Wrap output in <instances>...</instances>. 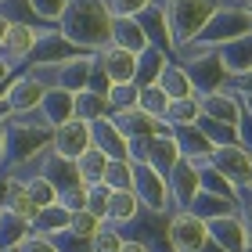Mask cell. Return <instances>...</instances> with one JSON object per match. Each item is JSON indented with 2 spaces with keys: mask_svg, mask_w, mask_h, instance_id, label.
<instances>
[{
  "mask_svg": "<svg viewBox=\"0 0 252 252\" xmlns=\"http://www.w3.org/2000/svg\"><path fill=\"white\" fill-rule=\"evenodd\" d=\"M58 32L83 54H97L112 43V11L105 0H72L58 22Z\"/></svg>",
  "mask_w": 252,
  "mask_h": 252,
  "instance_id": "cell-1",
  "label": "cell"
},
{
  "mask_svg": "<svg viewBox=\"0 0 252 252\" xmlns=\"http://www.w3.org/2000/svg\"><path fill=\"white\" fill-rule=\"evenodd\" d=\"M51 126L36 112L32 116H11L7 119V158L11 166H29L40 162V155L51 148Z\"/></svg>",
  "mask_w": 252,
  "mask_h": 252,
  "instance_id": "cell-2",
  "label": "cell"
},
{
  "mask_svg": "<svg viewBox=\"0 0 252 252\" xmlns=\"http://www.w3.org/2000/svg\"><path fill=\"white\" fill-rule=\"evenodd\" d=\"M223 0H166V22H169V32H173V43L177 51L191 47L198 40V32L205 29V22L216 15Z\"/></svg>",
  "mask_w": 252,
  "mask_h": 252,
  "instance_id": "cell-3",
  "label": "cell"
},
{
  "mask_svg": "<svg viewBox=\"0 0 252 252\" xmlns=\"http://www.w3.org/2000/svg\"><path fill=\"white\" fill-rule=\"evenodd\" d=\"M173 62H180V68L188 72V79H191V87H194V94H213V90H223L227 83H231V76H227V68H223V62H220V51H213V47H184L180 51V58H173Z\"/></svg>",
  "mask_w": 252,
  "mask_h": 252,
  "instance_id": "cell-4",
  "label": "cell"
},
{
  "mask_svg": "<svg viewBox=\"0 0 252 252\" xmlns=\"http://www.w3.org/2000/svg\"><path fill=\"white\" fill-rule=\"evenodd\" d=\"M245 32H252V18L242 15L234 4H220L216 7V15L205 22V29L198 32V40H194V47H223V43H231L238 36H245Z\"/></svg>",
  "mask_w": 252,
  "mask_h": 252,
  "instance_id": "cell-5",
  "label": "cell"
},
{
  "mask_svg": "<svg viewBox=\"0 0 252 252\" xmlns=\"http://www.w3.org/2000/svg\"><path fill=\"white\" fill-rule=\"evenodd\" d=\"M130 162H133V194H137V202H141V209L169 216V213H173V198H169L166 177L155 173L152 166L137 162V158H130Z\"/></svg>",
  "mask_w": 252,
  "mask_h": 252,
  "instance_id": "cell-6",
  "label": "cell"
},
{
  "mask_svg": "<svg viewBox=\"0 0 252 252\" xmlns=\"http://www.w3.org/2000/svg\"><path fill=\"white\" fill-rule=\"evenodd\" d=\"M216 173H220L227 184H231L238 194L252 191V155L242 144H227V148H213V155L205 158Z\"/></svg>",
  "mask_w": 252,
  "mask_h": 252,
  "instance_id": "cell-7",
  "label": "cell"
},
{
  "mask_svg": "<svg viewBox=\"0 0 252 252\" xmlns=\"http://www.w3.org/2000/svg\"><path fill=\"white\" fill-rule=\"evenodd\" d=\"M166 242L173 252H202L209 245V231L198 216H191L188 209H177L166 220Z\"/></svg>",
  "mask_w": 252,
  "mask_h": 252,
  "instance_id": "cell-8",
  "label": "cell"
},
{
  "mask_svg": "<svg viewBox=\"0 0 252 252\" xmlns=\"http://www.w3.org/2000/svg\"><path fill=\"white\" fill-rule=\"evenodd\" d=\"M130 158L152 166L155 173L169 177V169L180 162V148L173 137H148V141H130Z\"/></svg>",
  "mask_w": 252,
  "mask_h": 252,
  "instance_id": "cell-9",
  "label": "cell"
},
{
  "mask_svg": "<svg viewBox=\"0 0 252 252\" xmlns=\"http://www.w3.org/2000/svg\"><path fill=\"white\" fill-rule=\"evenodd\" d=\"M112 123L116 130L126 137V141H148V137H173V126L166 119H152L144 116L141 108H123V112H112Z\"/></svg>",
  "mask_w": 252,
  "mask_h": 252,
  "instance_id": "cell-10",
  "label": "cell"
},
{
  "mask_svg": "<svg viewBox=\"0 0 252 252\" xmlns=\"http://www.w3.org/2000/svg\"><path fill=\"white\" fill-rule=\"evenodd\" d=\"M79 51L76 43H68L58 29H43L40 32V40H36V47H32V68H58L65 62H72L79 58Z\"/></svg>",
  "mask_w": 252,
  "mask_h": 252,
  "instance_id": "cell-11",
  "label": "cell"
},
{
  "mask_svg": "<svg viewBox=\"0 0 252 252\" xmlns=\"http://www.w3.org/2000/svg\"><path fill=\"white\" fill-rule=\"evenodd\" d=\"M43 94H47V87H43L36 76L22 72L18 79H11V83H7V90H4V105H7L11 116H32V112L40 108Z\"/></svg>",
  "mask_w": 252,
  "mask_h": 252,
  "instance_id": "cell-12",
  "label": "cell"
},
{
  "mask_svg": "<svg viewBox=\"0 0 252 252\" xmlns=\"http://www.w3.org/2000/svg\"><path fill=\"white\" fill-rule=\"evenodd\" d=\"M87 148H90V123L68 119V123H62V126H54V133H51V152H54V155L76 162Z\"/></svg>",
  "mask_w": 252,
  "mask_h": 252,
  "instance_id": "cell-13",
  "label": "cell"
},
{
  "mask_svg": "<svg viewBox=\"0 0 252 252\" xmlns=\"http://www.w3.org/2000/svg\"><path fill=\"white\" fill-rule=\"evenodd\" d=\"M198 108H202L205 119H216V123H223V126H238V123H242V116H245L242 97H238L231 87L213 90V94H202V97H198Z\"/></svg>",
  "mask_w": 252,
  "mask_h": 252,
  "instance_id": "cell-14",
  "label": "cell"
},
{
  "mask_svg": "<svg viewBox=\"0 0 252 252\" xmlns=\"http://www.w3.org/2000/svg\"><path fill=\"white\" fill-rule=\"evenodd\" d=\"M205 231H209V242L223 252H245L252 242H249V231L242 223V216L231 213V216H216V220L205 223Z\"/></svg>",
  "mask_w": 252,
  "mask_h": 252,
  "instance_id": "cell-15",
  "label": "cell"
},
{
  "mask_svg": "<svg viewBox=\"0 0 252 252\" xmlns=\"http://www.w3.org/2000/svg\"><path fill=\"white\" fill-rule=\"evenodd\" d=\"M166 184H169V198H173V213H177V209H188L191 198L202 191V184H198V162L180 158V162L169 169Z\"/></svg>",
  "mask_w": 252,
  "mask_h": 252,
  "instance_id": "cell-16",
  "label": "cell"
},
{
  "mask_svg": "<svg viewBox=\"0 0 252 252\" xmlns=\"http://www.w3.org/2000/svg\"><path fill=\"white\" fill-rule=\"evenodd\" d=\"M40 32H43V29H32V26H18V22H11L7 36H4V43H0V58H4L11 68L22 65V62H29V58H32V47H36V40H40Z\"/></svg>",
  "mask_w": 252,
  "mask_h": 252,
  "instance_id": "cell-17",
  "label": "cell"
},
{
  "mask_svg": "<svg viewBox=\"0 0 252 252\" xmlns=\"http://www.w3.org/2000/svg\"><path fill=\"white\" fill-rule=\"evenodd\" d=\"M137 26H141V32L148 36V47H158L166 54H177V43H173V32H169V22H166V11L152 4L148 11H141L137 15Z\"/></svg>",
  "mask_w": 252,
  "mask_h": 252,
  "instance_id": "cell-18",
  "label": "cell"
},
{
  "mask_svg": "<svg viewBox=\"0 0 252 252\" xmlns=\"http://www.w3.org/2000/svg\"><path fill=\"white\" fill-rule=\"evenodd\" d=\"M40 177L47 180V184L58 191V194L72 191V188H83V184H79V177H76V162H68V158L54 155L51 148L40 155Z\"/></svg>",
  "mask_w": 252,
  "mask_h": 252,
  "instance_id": "cell-19",
  "label": "cell"
},
{
  "mask_svg": "<svg viewBox=\"0 0 252 252\" xmlns=\"http://www.w3.org/2000/svg\"><path fill=\"white\" fill-rule=\"evenodd\" d=\"M90 144H94L97 152H105V158H130V141L116 130L112 116L90 123Z\"/></svg>",
  "mask_w": 252,
  "mask_h": 252,
  "instance_id": "cell-20",
  "label": "cell"
},
{
  "mask_svg": "<svg viewBox=\"0 0 252 252\" xmlns=\"http://www.w3.org/2000/svg\"><path fill=\"white\" fill-rule=\"evenodd\" d=\"M97 65H101V72L108 76V83L116 87V83H133V72H137V54L130 51H123V47H108L105 51H97Z\"/></svg>",
  "mask_w": 252,
  "mask_h": 252,
  "instance_id": "cell-21",
  "label": "cell"
},
{
  "mask_svg": "<svg viewBox=\"0 0 252 252\" xmlns=\"http://www.w3.org/2000/svg\"><path fill=\"white\" fill-rule=\"evenodd\" d=\"M72 105H76V94H68V90H58V87H47V94H43L36 116L43 119L54 130V126H62L72 119Z\"/></svg>",
  "mask_w": 252,
  "mask_h": 252,
  "instance_id": "cell-22",
  "label": "cell"
},
{
  "mask_svg": "<svg viewBox=\"0 0 252 252\" xmlns=\"http://www.w3.org/2000/svg\"><path fill=\"white\" fill-rule=\"evenodd\" d=\"M220 51V62L227 68V76H242V72H252V32H245V36H238L231 43H223Z\"/></svg>",
  "mask_w": 252,
  "mask_h": 252,
  "instance_id": "cell-23",
  "label": "cell"
},
{
  "mask_svg": "<svg viewBox=\"0 0 252 252\" xmlns=\"http://www.w3.org/2000/svg\"><path fill=\"white\" fill-rule=\"evenodd\" d=\"M173 141L180 148V158H191V162H205L213 155V144L198 126H177L173 130Z\"/></svg>",
  "mask_w": 252,
  "mask_h": 252,
  "instance_id": "cell-24",
  "label": "cell"
},
{
  "mask_svg": "<svg viewBox=\"0 0 252 252\" xmlns=\"http://www.w3.org/2000/svg\"><path fill=\"white\" fill-rule=\"evenodd\" d=\"M173 62V54L158 51V47H144L141 54H137V72H133V83L137 87H152L158 83V76H162V68Z\"/></svg>",
  "mask_w": 252,
  "mask_h": 252,
  "instance_id": "cell-25",
  "label": "cell"
},
{
  "mask_svg": "<svg viewBox=\"0 0 252 252\" xmlns=\"http://www.w3.org/2000/svg\"><path fill=\"white\" fill-rule=\"evenodd\" d=\"M188 213L198 216L202 223H209V220H216V216H231V213H238V202H234V198H220V194H209V191H198V194L191 198Z\"/></svg>",
  "mask_w": 252,
  "mask_h": 252,
  "instance_id": "cell-26",
  "label": "cell"
},
{
  "mask_svg": "<svg viewBox=\"0 0 252 252\" xmlns=\"http://www.w3.org/2000/svg\"><path fill=\"white\" fill-rule=\"evenodd\" d=\"M137 216H141V202H137V194L133 191H112L105 223H112V227H119V231H123V227L133 223Z\"/></svg>",
  "mask_w": 252,
  "mask_h": 252,
  "instance_id": "cell-27",
  "label": "cell"
},
{
  "mask_svg": "<svg viewBox=\"0 0 252 252\" xmlns=\"http://www.w3.org/2000/svg\"><path fill=\"white\" fill-rule=\"evenodd\" d=\"M112 47H123L130 54H141L148 47V36L141 32L137 18H112Z\"/></svg>",
  "mask_w": 252,
  "mask_h": 252,
  "instance_id": "cell-28",
  "label": "cell"
},
{
  "mask_svg": "<svg viewBox=\"0 0 252 252\" xmlns=\"http://www.w3.org/2000/svg\"><path fill=\"white\" fill-rule=\"evenodd\" d=\"M68 213L62 202H54V205H43V209L36 213V220H32V227L29 231L32 234H43V238H54V234H62V231H68Z\"/></svg>",
  "mask_w": 252,
  "mask_h": 252,
  "instance_id": "cell-29",
  "label": "cell"
},
{
  "mask_svg": "<svg viewBox=\"0 0 252 252\" xmlns=\"http://www.w3.org/2000/svg\"><path fill=\"white\" fill-rule=\"evenodd\" d=\"M158 87H162V94H166L169 101L198 97V94H194V87H191V79H188V72L180 68V62H169V65L162 68V76H158Z\"/></svg>",
  "mask_w": 252,
  "mask_h": 252,
  "instance_id": "cell-30",
  "label": "cell"
},
{
  "mask_svg": "<svg viewBox=\"0 0 252 252\" xmlns=\"http://www.w3.org/2000/svg\"><path fill=\"white\" fill-rule=\"evenodd\" d=\"M105 166H108L105 152H97V148L90 144L87 152L76 158V177H79V184H83V188H90V184H101V180H105Z\"/></svg>",
  "mask_w": 252,
  "mask_h": 252,
  "instance_id": "cell-31",
  "label": "cell"
},
{
  "mask_svg": "<svg viewBox=\"0 0 252 252\" xmlns=\"http://www.w3.org/2000/svg\"><path fill=\"white\" fill-rule=\"evenodd\" d=\"M4 209L7 213H15L18 220H26L32 227V220H36V213H40V205L26 194V188H22V180L11 177V188H7V202H4Z\"/></svg>",
  "mask_w": 252,
  "mask_h": 252,
  "instance_id": "cell-32",
  "label": "cell"
},
{
  "mask_svg": "<svg viewBox=\"0 0 252 252\" xmlns=\"http://www.w3.org/2000/svg\"><path fill=\"white\" fill-rule=\"evenodd\" d=\"M105 116H108V97L105 94H94V90H79V94H76L72 119L94 123V119H105Z\"/></svg>",
  "mask_w": 252,
  "mask_h": 252,
  "instance_id": "cell-33",
  "label": "cell"
},
{
  "mask_svg": "<svg viewBox=\"0 0 252 252\" xmlns=\"http://www.w3.org/2000/svg\"><path fill=\"white\" fill-rule=\"evenodd\" d=\"M26 234H29V223L26 220H18L15 213L0 209V252H15Z\"/></svg>",
  "mask_w": 252,
  "mask_h": 252,
  "instance_id": "cell-34",
  "label": "cell"
},
{
  "mask_svg": "<svg viewBox=\"0 0 252 252\" xmlns=\"http://www.w3.org/2000/svg\"><path fill=\"white\" fill-rule=\"evenodd\" d=\"M108 191H133V162L130 158H108L105 166V180Z\"/></svg>",
  "mask_w": 252,
  "mask_h": 252,
  "instance_id": "cell-35",
  "label": "cell"
},
{
  "mask_svg": "<svg viewBox=\"0 0 252 252\" xmlns=\"http://www.w3.org/2000/svg\"><path fill=\"white\" fill-rule=\"evenodd\" d=\"M137 108H141L144 116H152V119H166L169 97L162 94V87H158V83H152V87H141V94H137Z\"/></svg>",
  "mask_w": 252,
  "mask_h": 252,
  "instance_id": "cell-36",
  "label": "cell"
},
{
  "mask_svg": "<svg viewBox=\"0 0 252 252\" xmlns=\"http://www.w3.org/2000/svg\"><path fill=\"white\" fill-rule=\"evenodd\" d=\"M202 116V108H198V97H184V101H169V108H166V123L173 126H194Z\"/></svg>",
  "mask_w": 252,
  "mask_h": 252,
  "instance_id": "cell-37",
  "label": "cell"
},
{
  "mask_svg": "<svg viewBox=\"0 0 252 252\" xmlns=\"http://www.w3.org/2000/svg\"><path fill=\"white\" fill-rule=\"evenodd\" d=\"M198 184H202V191H209V194H220V198H234L238 202V191L227 184L209 162H198Z\"/></svg>",
  "mask_w": 252,
  "mask_h": 252,
  "instance_id": "cell-38",
  "label": "cell"
},
{
  "mask_svg": "<svg viewBox=\"0 0 252 252\" xmlns=\"http://www.w3.org/2000/svg\"><path fill=\"white\" fill-rule=\"evenodd\" d=\"M137 94H141V87H137V83H116V87H108V116H112V112H123V108H137Z\"/></svg>",
  "mask_w": 252,
  "mask_h": 252,
  "instance_id": "cell-39",
  "label": "cell"
},
{
  "mask_svg": "<svg viewBox=\"0 0 252 252\" xmlns=\"http://www.w3.org/2000/svg\"><path fill=\"white\" fill-rule=\"evenodd\" d=\"M22 188H26V194H29V198L40 205V209H43V205H54V202H58V191H54V188H51V184H47V180H43L40 173L26 177V180H22Z\"/></svg>",
  "mask_w": 252,
  "mask_h": 252,
  "instance_id": "cell-40",
  "label": "cell"
},
{
  "mask_svg": "<svg viewBox=\"0 0 252 252\" xmlns=\"http://www.w3.org/2000/svg\"><path fill=\"white\" fill-rule=\"evenodd\" d=\"M123 231L119 227H112V223H101L97 227V234L90 238V252H119L123 249Z\"/></svg>",
  "mask_w": 252,
  "mask_h": 252,
  "instance_id": "cell-41",
  "label": "cell"
},
{
  "mask_svg": "<svg viewBox=\"0 0 252 252\" xmlns=\"http://www.w3.org/2000/svg\"><path fill=\"white\" fill-rule=\"evenodd\" d=\"M68 4H72V0H29V7L36 11V18L43 26H58Z\"/></svg>",
  "mask_w": 252,
  "mask_h": 252,
  "instance_id": "cell-42",
  "label": "cell"
},
{
  "mask_svg": "<svg viewBox=\"0 0 252 252\" xmlns=\"http://www.w3.org/2000/svg\"><path fill=\"white\" fill-rule=\"evenodd\" d=\"M105 223V220H97V216H90L87 209H79L68 216V234H76V238H83V242H90V238L97 234V227Z\"/></svg>",
  "mask_w": 252,
  "mask_h": 252,
  "instance_id": "cell-43",
  "label": "cell"
},
{
  "mask_svg": "<svg viewBox=\"0 0 252 252\" xmlns=\"http://www.w3.org/2000/svg\"><path fill=\"white\" fill-rule=\"evenodd\" d=\"M83 191H87V202H83V209H87L90 216H97V220H105L112 191H108L105 184H90V188H83Z\"/></svg>",
  "mask_w": 252,
  "mask_h": 252,
  "instance_id": "cell-44",
  "label": "cell"
},
{
  "mask_svg": "<svg viewBox=\"0 0 252 252\" xmlns=\"http://www.w3.org/2000/svg\"><path fill=\"white\" fill-rule=\"evenodd\" d=\"M108 11H112V18H137L141 11H148L155 4V0H105Z\"/></svg>",
  "mask_w": 252,
  "mask_h": 252,
  "instance_id": "cell-45",
  "label": "cell"
},
{
  "mask_svg": "<svg viewBox=\"0 0 252 252\" xmlns=\"http://www.w3.org/2000/svg\"><path fill=\"white\" fill-rule=\"evenodd\" d=\"M15 252H58V249H54V242H51V238H43V234H26V238H22V245L15 249Z\"/></svg>",
  "mask_w": 252,
  "mask_h": 252,
  "instance_id": "cell-46",
  "label": "cell"
},
{
  "mask_svg": "<svg viewBox=\"0 0 252 252\" xmlns=\"http://www.w3.org/2000/svg\"><path fill=\"white\" fill-rule=\"evenodd\" d=\"M238 216H242V223H245V231H249V242H252V191L238 194Z\"/></svg>",
  "mask_w": 252,
  "mask_h": 252,
  "instance_id": "cell-47",
  "label": "cell"
},
{
  "mask_svg": "<svg viewBox=\"0 0 252 252\" xmlns=\"http://www.w3.org/2000/svg\"><path fill=\"white\" fill-rule=\"evenodd\" d=\"M234 130H238V144H242V148H245V152L252 155V116H249V112H245V116H242V123H238V126H234Z\"/></svg>",
  "mask_w": 252,
  "mask_h": 252,
  "instance_id": "cell-48",
  "label": "cell"
},
{
  "mask_svg": "<svg viewBox=\"0 0 252 252\" xmlns=\"http://www.w3.org/2000/svg\"><path fill=\"white\" fill-rule=\"evenodd\" d=\"M119 252H155L152 245H148V242H133V238H126V242H123V249Z\"/></svg>",
  "mask_w": 252,
  "mask_h": 252,
  "instance_id": "cell-49",
  "label": "cell"
},
{
  "mask_svg": "<svg viewBox=\"0 0 252 252\" xmlns=\"http://www.w3.org/2000/svg\"><path fill=\"white\" fill-rule=\"evenodd\" d=\"M7 162V123H0V166Z\"/></svg>",
  "mask_w": 252,
  "mask_h": 252,
  "instance_id": "cell-50",
  "label": "cell"
},
{
  "mask_svg": "<svg viewBox=\"0 0 252 252\" xmlns=\"http://www.w3.org/2000/svg\"><path fill=\"white\" fill-rule=\"evenodd\" d=\"M7 83H11V65L0 58V87H7Z\"/></svg>",
  "mask_w": 252,
  "mask_h": 252,
  "instance_id": "cell-51",
  "label": "cell"
},
{
  "mask_svg": "<svg viewBox=\"0 0 252 252\" xmlns=\"http://www.w3.org/2000/svg\"><path fill=\"white\" fill-rule=\"evenodd\" d=\"M7 29H11V18L0 11V43H4V36H7Z\"/></svg>",
  "mask_w": 252,
  "mask_h": 252,
  "instance_id": "cell-52",
  "label": "cell"
},
{
  "mask_svg": "<svg viewBox=\"0 0 252 252\" xmlns=\"http://www.w3.org/2000/svg\"><path fill=\"white\" fill-rule=\"evenodd\" d=\"M234 7L242 11V15H249V18H252V0H234Z\"/></svg>",
  "mask_w": 252,
  "mask_h": 252,
  "instance_id": "cell-53",
  "label": "cell"
},
{
  "mask_svg": "<svg viewBox=\"0 0 252 252\" xmlns=\"http://www.w3.org/2000/svg\"><path fill=\"white\" fill-rule=\"evenodd\" d=\"M242 108H245L249 116H252V97H242Z\"/></svg>",
  "mask_w": 252,
  "mask_h": 252,
  "instance_id": "cell-54",
  "label": "cell"
},
{
  "mask_svg": "<svg viewBox=\"0 0 252 252\" xmlns=\"http://www.w3.org/2000/svg\"><path fill=\"white\" fill-rule=\"evenodd\" d=\"M245 252H252V245H249V249H245Z\"/></svg>",
  "mask_w": 252,
  "mask_h": 252,
  "instance_id": "cell-55",
  "label": "cell"
},
{
  "mask_svg": "<svg viewBox=\"0 0 252 252\" xmlns=\"http://www.w3.org/2000/svg\"><path fill=\"white\" fill-rule=\"evenodd\" d=\"M0 4H4V0H0Z\"/></svg>",
  "mask_w": 252,
  "mask_h": 252,
  "instance_id": "cell-56",
  "label": "cell"
}]
</instances>
